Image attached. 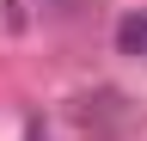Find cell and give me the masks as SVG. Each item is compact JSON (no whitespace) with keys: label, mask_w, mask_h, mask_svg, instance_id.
Instances as JSON below:
<instances>
[{"label":"cell","mask_w":147,"mask_h":141,"mask_svg":"<svg viewBox=\"0 0 147 141\" xmlns=\"http://www.w3.org/2000/svg\"><path fill=\"white\" fill-rule=\"evenodd\" d=\"M117 49H123V55H147V12H123V19H117Z\"/></svg>","instance_id":"6da1fadb"}]
</instances>
